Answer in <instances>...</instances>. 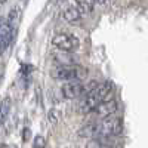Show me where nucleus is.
Segmentation results:
<instances>
[{
  "instance_id": "423d86ee",
  "label": "nucleus",
  "mask_w": 148,
  "mask_h": 148,
  "mask_svg": "<svg viewBox=\"0 0 148 148\" xmlns=\"http://www.w3.org/2000/svg\"><path fill=\"white\" fill-rule=\"evenodd\" d=\"M119 108V102L114 99V98H108L104 102H101L95 108V114L101 119H107V117H111Z\"/></svg>"
},
{
  "instance_id": "20e7f679",
  "label": "nucleus",
  "mask_w": 148,
  "mask_h": 148,
  "mask_svg": "<svg viewBox=\"0 0 148 148\" xmlns=\"http://www.w3.org/2000/svg\"><path fill=\"white\" fill-rule=\"evenodd\" d=\"M52 45L61 52H67L71 53L74 51H77L79 46H80V40L77 39L76 36H71V34H56L53 36L52 39Z\"/></svg>"
},
{
  "instance_id": "6e6552de",
  "label": "nucleus",
  "mask_w": 148,
  "mask_h": 148,
  "mask_svg": "<svg viewBox=\"0 0 148 148\" xmlns=\"http://www.w3.org/2000/svg\"><path fill=\"white\" fill-rule=\"evenodd\" d=\"M64 18L67 22H76L82 19V14L77 10V8L74 5H70L68 8L64 9Z\"/></svg>"
},
{
  "instance_id": "f257e3e1",
  "label": "nucleus",
  "mask_w": 148,
  "mask_h": 148,
  "mask_svg": "<svg viewBox=\"0 0 148 148\" xmlns=\"http://www.w3.org/2000/svg\"><path fill=\"white\" fill-rule=\"evenodd\" d=\"M111 90H113V83L111 82H104L102 84L96 86L93 90L86 93L83 101L80 102L79 111L82 114H88V113H90V111H95V108L101 102L108 99V95L111 93Z\"/></svg>"
},
{
  "instance_id": "f3484780",
  "label": "nucleus",
  "mask_w": 148,
  "mask_h": 148,
  "mask_svg": "<svg viewBox=\"0 0 148 148\" xmlns=\"http://www.w3.org/2000/svg\"><path fill=\"white\" fill-rule=\"evenodd\" d=\"M28 138H30V129L25 127V129H24V132H22V139H24V141H27Z\"/></svg>"
},
{
  "instance_id": "dca6fc26",
  "label": "nucleus",
  "mask_w": 148,
  "mask_h": 148,
  "mask_svg": "<svg viewBox=\"0 0 148 148\" xmlns=\"http://www.w3.org/2000/svg\"><path fill=\"white\" fill-rule=\"evenodd\" d=\"M45 147H46V139L42 135H37L34 138V142H33V148H45Z\"/></svg>"
},
{
  "instance_id": "1a4fd4ad",
  "label": "nucleus",
  "mask_w": 148,
  "mask_h": 148,
  "mask_svg": "<svg viewBox=\"0 0 148 148\" xmlns=\"http://www.w3.org/2000/svg\"><path fill=\"white\" fill-rule=\"evenodd\" d=\"M52 56H53V59L56 61V62L62 64V65H71V64L74 62V58H71V55L67 53V52L58 51V52H53Z\"/></svg>"
},
{
  "instance_id": "a211bd4d",
  "label": "nucleus",
  "mask_w": 148,
  "mask_h": 148,
  "mask_svg": "<svg viewBox=\"0 0 148 148\" xmlns=\"http://www.w3.org/2000/svg\"><path fill=\"white\" fill-rule=\"evenodd\" d=\"M3 27H5V19H3V18H0V31H2Z\"/></svg>"
},
{
  "instance_id": "f8f14e48",
  "label": "nucleus",
  "mask_w": 148,
  "mask_h": 148,
  "mask_svg": "<svg viewBox=\"0 0 148 148\" xmlns=\"http://www.w3.org/2000/svg\"><path fill=\"white\" fill-rule=\"evenodd\" d=\"M74 6L77 8V10L80 12L82 15H86V14H90V12L93 10L95 3H92V2H77Z\"/></svg>"
},
{
  "instance_id": "0eeeda50",
  "label": "nucleus",
  "mask_w": 148,
  "mask_h": 148,
  "mask_svg": "<svg viewBox=\"0 0 148 148\" xmlns=\"http://www.w3.org/2000/svg\"><path fill=\"white\" fill-rule=\"evenodd\" d=\"M12 37H14V30H10L5 25L0 31V53H3L8 49V46L12 42Z\"/></svg>"
},
{
  "instance_id": "2eb2a0df",
  "label": "nucleus",
  "mask_w": 148,
  "mask_h": 148,
  "mask_svg": "<svg viewBox=\"0 0 148 148\" xmlns=\"http://www.w3.org/2000/svg\"><path fill=\"white\" fill-rule=\"evenodd\" d=\"M61 117H62V114H61V111H58L56 108H52L47 114V120L51 121L52 125H56V123L61 120Z\"/></svg>"
},
{
  "instance_id": "f03ea898",
  "label": "nucleus",
  "mask_w": 148,
  "mask_h": 148,
  "mask_svg": "<svg viewBox=\"0 0 148 148\" xmlns=\"http://www.w3.org/2000/svg\"><path fill=\"white\" fill-rule=\"evenodd\" d=\"M121 132V119L120 117H107L99 123H95V135L93 138L98 139H108L116 136Z\"/></svg>"
},
{
  "instance_id": "39448f33",
  "label": "nucleus",
  "mask_w": 148,
  "mask_h": 148,
  "mask_svg": "<svg viewBox=\"0 0 148 148\" xmlns=\"http://www.w3.org/2000/svg\"><path fill=\"white\" fill-rule=\"evenodd\" d=\"M61 90H62V95L67 99H74V98H79L82 93H86V86L80 80H73L64 83Z\"/></svg>"
},
{
  "instance_id": "4468645a",
  "label": "nucleus",
  "mask_w": 148,
  "mask_h": 148,
  "mask_svg": "<svg viewBox=\"0 0 148 148\" xmlns=\"http://www.w3.org/2000/svg\"><path fill=\"white\" fill-rule=\"evenodd\" d=\"M88 148H108V142L105 139H98V138H93L92 141L88 142L86 145Z\"/></svg>"
},
{
  "instance_id": "9b49d317",
  "label": "nucleus",
  "mask_w": 148,
  "mask_h": 148,
  "mask_svg": "<svg viewBox=\"0 0 148 148\" xmlns=\"http://www.w3.org/2000/svg\"><path fill=\"white\" fill-rule=\"evenodd\" d=\"M10 105H12L10 98H9V96H6L5 99L2 101V104H0V121H5V120H6V117L9 116Z\"/></svg>"
},
{
  "instance_id": "7ed1b4c3",
  "label": "nucleus",
  "mask_w": 148,
  "mask_h": 148,
  "mask_svg": "<svg viewBox=\"0 0 148 148\" xmlns=\"http://www.w3.org/2000/svg\"><path fill=\"white\" fill-rule=\"evenodd\" d=\"M52 77L59 82H73V80H80L83 76H86V71H82L77 67L73 65H59L52 70Z\"/></svg>"
},
{
  "instance_id": "ddd939ff",
  "label": "nucleus",
  "mask_w": 148,
  "mask_h": 148,
  "mask_svg": "<svg viewBox=\"0 0 148 148\" xmlns=\"http://www.w3.org/2000/svg\"><path fill=\"white\" fill-rule=\"evenodd\" d=\"M93 135H95V123H90V125H86L84 127L80 129L79 132V136L82 138H93Z\"/></svg>"
},
{
  "instance_id": "9d476101",
  "label": "nucleus",
  "mask_w": 148,
  "mask_h": 148,
  "mask_svg": "<svg viewBox=\"0 0 148 148\" xmlns=\"http://www.w3.org/2000/svg\"><path fill=\"white\" fill-rule=\"evenodd\" d=\"M18 18H19V8H14V9H10L9 12V15H8V19H6V24L5 25L10 30H14V27L16 25V22H18Z\"/></svg>"
}]
</instances>
